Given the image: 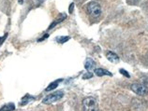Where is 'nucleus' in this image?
<instances>
[{
    "instance_id": "1",
    "label": "nucleus",
    "mask_w": 148,
    "mask_h": 111,
    "mask_svg": "<svg viewBox=\"0 0 148 111\" xmlns=\"http://www.w3.org/2000/svg\"><path fill=\"white\" fill-rule=\"evenodd\" d=\"M83 111H98V105L95 98L86 97L83 101Z\"/></svg>"
},
{
    "instance_id": "2",
    "label": "nucleus",
    "mask_w": 148,
    "mask_h": 111,
    "mask_svg": "<svg viewBox=\"0 0 148 111\" xmlns=\"http://www.w3.org/2000/svg\"><path fill=\"white\" fill-rule=\"evenodd\" d=\"M87 13L93 18H98L101 14V7L99 3L97 2H90L86 7Z\"/></svg>"
},
{
    "instance_id": "3",
    "label": "nucleus",
    "mask_w": 148,
    "mask_h": 111,
    "mask_svg": "<svg viewBox=\"0 0 148 111\" xmlns=\"http://www.w3.org/2000/svg\"><path fill=\"white\" fill-rule=\"evenodd\" d=\"M63 96H64V93L62 91H56V93H53L52 94L47 95V96L42 100V102H43L44 104H52V103H54L58 100H60Z\"/></svg>"
},
{
    "instance_id": "4",
    "label": "nucleus",
    "mask_w": 148,
    "mask_h": 111,
    "mask_svg": "<svg viewBox=\"0 0 148 111\" xmlns=\"http://www.w3.org/2000/svg\"><path fill=\"white\" fill-rule=\"evenodd\" d=\"M131 90H132V91H134V93L138 95H145L148 91L147 88L145 86H143V84H140V83L132 84Z\"/></svg>"
},
{
    "instance_id": "5",
    "label": "nucleus",
    "mask_w": 148,
    "mask_h": 111,
    "mask_svg": "<svg viewBox=\"0 0 148 111\" xmlns=\"http://www.w3.org/2000/svg\"><path fill=\"white\" fill-rule=\"evenodd\" d=\"M106 57H107V59L110 61V62L114 63V64H117L119 62V57L116 55L114 52H112V51H109L107 53Z\"/></svg>"
},
{
    "instance_id": "6",
    "label": "nucleus",
    "mask_w": 148,
    "mask_h": 111,
    "mask_svg": "<svg viewBox=\"0 0 148 111\" xmlns=\"http://www.w3.org/2000/svg\"><path fill=\"white\" fill-rule=\"evenodd\" d=\"M95 74L98 76H112L111 72H109L107 70H104L102 68H97L95 69Z\"/></svg>"
},
{
    "instance_id": "7",
    "label": "nucleus",
    "mask_w": 148,
    "mask_h": 111,
    "mask_svg": "<svg viewBox=\"0 0 148 111\" xmlns=\"http://www.w3.org/2000/svg\"><path fill=\"white\" fill-rule=\"evenodd\" d=\"M94 66H95V62H94V61H93L92 59L88 58L86 61H85L84 67H85V69H86V70L90 71V70L93 69V68H94Z\"/></svg>"
},
{
    "instance_id": "8",
    "label": "nucleus",
    "mask_w": 148,
    "mask_h": 111,
    "mask_svg": "<svg viewBox=\"0 0 148 111\" xmlns=\"http://www.w3.org/2000/svg\"><path fill=\"white\" fill-rule=\"evenodd\" d=\"M61 81H62V79H57V80H56V81L52 82L47 88H46V91H52V90H53V89H56V88L57 87V85H58V84H59Z\"/></svg>"
},
{
    "instance_id": "9",
    "label": "nucleus",
    "mask_w": 148,
    "mask_h": 111,
    "mask_svg": "<svg viewBox=\"0 0 148 111\" xmlns=\"http://www.w3.org/2000/svg\"><path fill=\"white\" fill-rule=\"evenodd\" d=\"M15 109V106H14V105L13 104H8V105H6V106H4L3 108L0 109V111H12V110H14Z\"/></svg>"
},
{
    "instance_id": "10",
    "label": "nucleus",
    "mask_w": 148,
    "mask_h": 111,
    "mask_svg": "<svg viewBox=\"0 0 148 111\" xmlns=\"http://www.w3.org/2000/svg\"><path fill=\"white\" fill-rule=\"evenodd\" d=\"M69 39V37H60L56 38V40H58L57 42H59V43H65V42L68 41Z\"/></svg>"
},
{
    "instance_id": "11",
    "label": "nucleus",
    "mask_w": 148,
    "mask_h": 111,
    "mask_svg": "<svg viewBox=\"0 0 148 111\" xmlns=\"http://www.w3.org/2000/svg\"><path fill=\"white\" fill-rule=\"evenodd\" d=\"M119 71H120V73H121L122 75H124L125 76H127V78H130V74H128L126 70H124V69H120Z\"/></svg>"
},
{
    "instance_id": "12",
    "label": "nucleus",
    "mask_w": 148,
    "mask_h": 111,
    "mask_svg": "<svg viewBox=\"0 0 148 111\" xmlns=\"http://www.w3.org/2000/svg\"><path fill=\"white\" fill-rule=\"evenodd\" d=\"M92 76H93L92 73H90V72L88 71L87 73L84 76V79H89V78H92Z\"/></svg>"
}]
</instances>
